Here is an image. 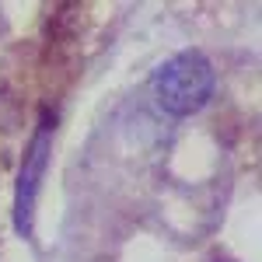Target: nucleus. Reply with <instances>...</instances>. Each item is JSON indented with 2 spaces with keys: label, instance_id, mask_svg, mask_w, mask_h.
<instances>
[{
  "label": "nucleus",
  "instance_id": "nucleus-2",
  "mask_svg": "<svg viewBox=\"0 0 262 262\" xmlns=\"http://www.w3.org/2000/svg\"><path fill=\"white\" fill-rule=\"evenodd\" d=\"M46 133L32 143L28 158H25V171H21V185H18V227L28 231V213H32V200H35V185L42 179V168H46Z\"/></svg>",
  "mask_w": 262,
  "mask_h": 262
},
{
  "label": "nucleus",
  "instance_id": "nucleus-1",
  "mask_svg": "<svg viewBox=\"0 0 262 262\" xmlns=\"http://www.w3.org/2000/svg\"><path fill=\"white\" fill-rule=\"evenodd\" d=\"M154 91L164 112L171 116H192L213 95V63L196 49H185L164 63L154 77Z\"/></svg>",
  "mask_w": 262,
  "mask_h": 262
}]
</instances>
